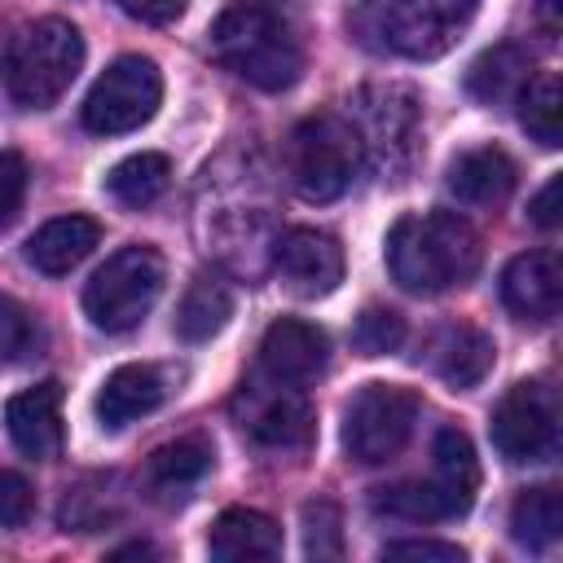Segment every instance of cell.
Listing matches in <instances>:
<instances>
[{
  "mask_svg": "<svg viewBox=\"0 0 563 563\" xmlns=\"http://www.w3.org/2000/svg\"><path fill=\"white\" fill-rule=\"evenodd\" d=\"M211 559L220 563H260V559H277L282 554V528L251 506H229L216 515L211 537H207Z\"/></svg>",
  "mask_w": 563,
  "mask_h": 563,
  "instance_id": "e0dca14e",
  "label": "cell"
},
{
  "mask_svg": "<svg viewBox=\"0 0 563 563\" xmlns=\"http://www.w3.org/2000/svg\"><path fill=\"white\" fill-rule=\"evenodd\" d=\"M303 550H308V559H339L343 554V519H339V506L312 501L303 510Z\"/></svg>",
  "mask_w": 563,
  "mask_h": 563,
  "instance_id": "f1b7e54d",
  "label": "cell"
},
{
  "mask_svg": "<svg viewBox=\"0 0 563 563\" xmlns=\"http://www.w3.org/2000/svg\"><path fill=\"white\" fill-rule=\"evenodd\" d=\"M365 154L352 119L312 114L286 141V172L303 202H334L356 180Z\"/></svg>",
  "mask_w": 563,
  "mask_h": 563,
  "instance_id": "5b68a950",
  "label": "cell"
},
{
  "mask_svg": "<svg viewBox=\"0 0 563 563\" xmlns=\"http://www.w3.org/2000/svg\"><path fill=\"white\" fill-rule=\"evenodd\" d=\"M493 356H497L493 339H488L479 325H466V321L444 325V330L435 334V343H431V365H435V374H440L449 387H457V391L479 387V383L488 378V369H493Z\"/></svg>",
  "mask_w": 563,
  "mask_h": 563,
  "instance_id": "ffe728a7",
  "label": "cell"
},
{
  "mask_svg": "<svg viewBox=\"0 0 563 563\" xmlns=\"http://www.w3.org/2000/svg\"><path fill=\"white\" fill-rule=\"evenodd\" d=\"M418 396L400 383H365L347 405H343V449L361 466H383L391 462L418 422Z\"/></svg>",
  "mask_w": 563,
  "mask_h": 563,
  "instance_id": "52a82bcc",
  "label": "cell"
},
{
  "mask_svg": "<svg viewBox=\"0 0 563 563\" xmlns=\"http://www.w3.org/2000/svg\"><path fill=\"white\" fill-rule=\"evenodd\" d=\"M493 444L506 462L532 466V462H550L559 457V440H563V405L559 391L545 378H523L515 383L497 409H493Z\"/></svg>",
  "mask_w": 563,
  "mask_h": 563,
  "instance_id": "ba28073f",
  "label": "cell"
},
{
  "mask_svg": "<svg viewBox=\"0 0 563 563\" xmlns=\"http://www.w3.org/2000/svg\"><path fill=\"white\" fill-rule=\"evenodd\" d=\"M563 532V501L554 484L541 488H523L510 506V537L528 550H550Z\"/></svg>",
  "mask_w": 563,
  "mask_h": 563,
  "instance_id": "d4e9b609",
  "label": "cell"
},
{
  "mask_svg": "<svg viewBox=\"0 0 563 563\" xmlns=\"http://www.w3.org/2000/svg\"><path fill=\"white\" fill-rule=\"evenodd\" d=\"M35 510V493L18 471H0V528H22Z\"/></svg>",
  "mask_w": 563,
  "mask_h": 563,
  "instance_id": "4dcf8cb0",
  "label": "cell"
},
{
  "mask_svg": "<svg viewBox=\"0 0 563 563\" xmlns=\"http://www.w3.org/2000/svg\"><path fill=\"white\" fill-rule=\"evenodd\" d=\"M167 180H172V163L163 158V154H128L123 163H114L110 167V176H106V185H110V194L123 202V207H150L163 189H167Z\"/></svg>",
  "mask_w": 563,
  "mask_h": 563,
  "instance_id": "484cf974",
  "label": "cell"
},
{
  "mask_svg": "<svg viewBox=\"0 0 563 563\" xmlns=\"http://www.w3.org/2000/svg\"><path fill=\"white\" fill-rule=\"evenodd\" d=\"M515 158L497 145H475L449 163V189L466 207H501L515 189Z\"/></svg>",
  "mask_w": 563,
  "mask_h": 563,
  "instance_id": "ac0fdd59",
  "label": "cell"
},
{
  "mask_svg": "<svg viewBox=\"0 0 563 563\" xmlns=\"http://www.w3.org/2000/svg\"><path fill=\"white\" fill-rule=\"evenodd\" d=\"M405 343V317L391 308H365L352 325V347L361 356H387Z\"/></svg>",
  "mask_w": 563,
  "mask_h": 563,
  "instance_id": "83f0119b",
  "label": "cell"
},
{
  "mask_svg": "<svg viewBox=\"0 0 563 563\" xmlns=\"http://www.w3.org/2000/svg\"><path fill=\"white\" fill-rule=\"evenodd\" d=\"M216 57L251 88L282 92L303 75V48L295 31L264 4H233L211 26Z\"/></svg>",
  "mask_w": 563,
  "mask_h": 563,
  "instance_id": "7a4b0ae2",
  "label": "cell"
},
{
  "mask_svg": "<svg viewBox=\"0 0 563 563\" xmlns=\"http://www.w3.org/2000/svg\"><path fill=\"white\" fill-rule=\"evenodd\" d=\"M519 106H523L519 119H523L528 136L541 141L545 150H554L563 141V84H559V75L528 79L519 92Z\"/></svg>",
  "mask_w": 563,
  "mask_h": 563,
  "instance_id": "4316f807",
  "label": "cell"
},
{
  "mask_svg": "<svg viewBox=\"0 0 563 563\" xmlns=\"http://www.w3.org/2000/svg\"><path fill=\"white\" fill-rule=\"evenodd\" d=\"M26 347H31V317L13 299L0 295V365L18 361Z\"/></svg>",
  "mask_w": 563,
  "mask_h": 563,
  "instance_id": "1f68e13d",
  "label": "cell"
},
{
  "mask_svg": "<svg viewBox=\"0 0 563 563\" xmlns=\"http://www.w3.org/2000/svg\"><path fill=\"white\" fill-rule=\"evenodd\" d=\"M418 97L400 84H374L356 92V136L361 154L383 172H405L418 150Z\"/></svg>",
  "mask_w": 563,
  "mask_h": 563,
  "instance_id": "8fae6325",
  "label": "cell"
},
{
  "mask_svg": "<svg viewBox=\"0 0 563 563\" xmlns=\"http://www.w3.org/2000/svg\"><path fill=\"white\" fill-rule=\"evenodd\" d=\"M4 431L18 444V453L48 462L62 449V383H35L4 405Z\"/></svg>",
  "mask_w": 563,
  "mask_h": 563,
  "instance_id": "2e32d148",
  "label": "cell"
},
{
  "mask_svg": "<svg viewBox=\"0 0 563 563\" xmlns=\"http://www.w3.org/2000/svg\"><path fill=\"white\" fill-rule=\"evenodd\" d=\"M528 84V57L510 44H497L488 48L484 57H475V66L466 70V88L475 101L484 106H501V101H515Z\"/></svg>",
  "mask_w": 563,
  "mask_h": 563,
  "instance_id": "cb8c5ba5",
  "label": "cell"
},
{
  "mask_svg": "<svg viewBox=\"0 0 563 563\" xmlns=\"http://www.w3.org/2000/svg\"><path fill=\"white\" fill-rule=\"evenodd\" d=\"M26 180H31L26 158L18 150H0V233L18 220L22 198H26Z\"/></svg>",
  "mask_w": 563,
  "mask_h": 563,
  "instance_id": "f546056e",
  "label": "cell"
},
{
  "mask_svg": "<svg viewBox=\"0 0 563 563\" xmlns=\"http://www.w3.org/2000/svg\"><path fill=\"white\" fill-rule=\"evenodd\" d=\"M330 365V339L312 321L277 317L260 339V374L286 387L312 383Z\"/></svg>",
  "mask_w": 563,
  "mask_h": 563,
  "instance_id": "7c38bea8",
  "label": "cell"
},
{
  "mask_svg": "<svg viewBox=\"0 0 563 563\" xmlns=\"http://www.w3.org/2000/svg\"><path fill=\"white\" fill-rule=\"evenodd\" d=\"M501 303L519 321H550L563 308V260L559 251H523L501 273Z\"/></svg>",
  "mask_w": 563,
  "mask_h": 563,
  "instance_id": "9a60e30c",
  "label": "cell"
},
{
  "mask_svg": "<svg viewBox=\"0 0 563 563\" xmlns=\"http://www.w3.org/2000/svg\"><path fill=\"white\" fill-rule=\"evenodd\" d=\"M158 101H163V75L150 57L141 53H128L119 62H110L97 84L88 88L84 97V128L97 132V136H123V132H136L141 123H150L158 114Z\"/></svg>",
  "mask_w": 563,
  "mask_h": 563,
  "instance_id": "9c48e42d",
  "label": "cell"
},
{
  "mask_svg": "<svg viewBox=\"0 0 563 563\" xmlns=\"http://www.w3.org/2000/svg\"><path fill=\"white\" fill-rule=\"evenodd\" d=\"M84 66V35L66 18L26 22L0 53V79L13 106L44 110L53 106Z\"/></svg>",
  "mask_w": 563,
  "mask_h": 563,
  "instance_id": "3957f363",
  "label": "cell"
},
{
  "mask_svg": "<svg viewBox=\"0 0 563 563\" xmlns=\"http://www.w3.org/2000/svg\"><path fill=\"white\" fill-rule=\"evenodd\" d=\"M479 233L457 211L400 216L387 233V268L409 295H440L466 286L479 273Z\"/></svg>",
  "mask_w": 563,
  "mask_h": 563,
  "instance_id": "6da1fadb",
  "label": "cell"
},
{
  "mask_svg": "<svg viewBox=\"0 0 563 563\" xmlns=\"http://www.w3.org/2000/svg\"><path fill=\"white\" fill-rule=\"evenodd\" d=\"M119 4L128 18H136L145 26H167L189 9V0H119Z\"/></svg>",
  "mask_w": 563,
  "mask_h": 563,
  "instance_id": "836d02e7",
  "label": "cell"
},
{
  "mask_svg": "<svg viewBox=\"0 0 563 563\" xmlns=\"http://www.w3.org/2000/svg\"><path fill=\"white\" fill-rule=\"evenodd\" d=\"M163 396H167V383L154 365H119L97 391V418L106 431H119V427L154 413L163 405Z\"/></svg>",
  "mask_w": 563,
  "mask_h": 563,
  "instance_id": "d6986e66",
  "label": "cell"
},
{
  "mask_svg": "<svg viewBox=\"0 0 563 563\" xmlns=\"http://www.w3.org/2000/svg\"><path fill=\"white\" fill-rule=\"evenodd\" d=\"M238 405H242V431L255 444L299 449L312 435V405L303 400L299 387H286V383L268 378V387H246Z\"/></svg>",
  "mask_w": 563,
  "mask_h": 563,
  "instance_id": "4fadbf2b",
  "label": "cell"
},
{
  "mask_svg": "<svg viewBox=\"0 0 563 563\" xmlns=\"http://www.w3.org/2000/svg\"><path fill=\"white\" fill-rule=\"evenodd\" d=\"M97 242H101L97 220H88V216H57V220H48L44 229L31 233L26 260H31L40 273L62 277V273H70L75 264H84Z\"/></svg>",
  "mask_w": 563,
  "mask_h": 563,
  "instance_id": "7402d4cb",
  "label": "cell"
},
{
  "mask_svg": "<svg viewBox=\"0 0 563 563\" xmlns=\"http://www.w3.org/2000/svg\"><path fill=\"white\" fill-rule=\"evenodd\" d=\"M233 317V290L224 277L216 273H198L176 308V334L185 343H207L211 334L224 330V321Z\"/></svg>",
  "mask_w": 563,
  "mask_h": 563,
  "instance_id": "603a6c76",
  "label": "cell"
},
{
  "mask_svg": "<svg viewBox=\"0 0 563 563\" xmlns=\"http://www.w3.org/2000/svg\"><path fill=\"white\" fill-rule=\"evenodd\" d=\"M475 13L479 0H387L378 9V35L391 53L431 62L462 40Z\"/></svg>",
  "mask_w": 563,
  "mask_h": 563,
  "instance_id": "30bf717a",
  "label": "cell"
},
{
  "mask_svg": "<svg viewBox=\"0 0 563 563\" xmlns=\"http://www.w3.org/2000/svg\"><path fill=\"white\" fill-rule=\"evenodd\" d=\"M163 255L154 246H123L114 251L84 286V312L97 330L106 334H128L145 321V312L154 308L158 290H163Z\"/></svg>",
  "mask_w": 563,
  "mask_h": 563,
  "instance_id": "8992f818",
  "label": "cell"
},
{
  "mask_svg": "<svg viewBox=\"0 0 563 563\" xmlns=\"http://www.w3.org/2000/svg\"><path fill=\"white\" fill-rule=\"evenodd\" d=\"M273 264L303 299H321L343 282V246L321 229H286L273 246Z\"/></svg>",
  "mask_w": 563,
  "mask_h": 563,
  "instance_id": "5bb4252c",
  "label": "cell"
},
{
  "mask_svg": "<svg viewBox=\"0 0 563 563\" xmlns=\"http://www.w3.org/2000/svg\"><path fill=\"white\" fill-rule=\"evenodd\" d=\"M475 488H479L475 444L466 440V431L444 427L431 444V475L413 484L378 488L374 510L391 519H409V523H440V519L466 515L475 506Z\"/></svg>",
  "mask_w": 563,
  "mask_h": 563,
  "instance_id": "277c9868",
  "label": "cell"
},
{
  "mask_svg": "<svg viewBox=\"0 0 563 563\" xmlns=\"http://www.w3.org/2000/svg\"><path fill=\"white\" fill-rule=\"evenodd\" d=\"M145 554H154L145 541H136V545H123V550H114V559H145Z\"/></svg>",
  "mask_w": 563,
  "mask_h": 563,
  "instance_id": "d590c367",
  "label": "cell"
},
{
  "mask_svg": "<svg viewBox=\"0 0 563 563\" xmlns=\"http://www.w3.org/2000/svg\"><path fill=\"white\" fill-rule=\"evenodd\" d=\"M211 471V449L202 440H176L150 453L145 462V493L158 506H180L198 488V479Z\"/></svg>",
  "mask_w": 563,
  "mask_h": 563,
  "instance_id": "44dd1931",
  "label": "cell"
},
{
  "mask_svg": "<svg viewBox=\"0 0 563 563\" xmlns=\"http://www.w3.org/2000/svg\"><path fill=\"white\" fill-rule=\"evenodd\" d=\"M532 224H541V229H559V220H563V176H550L545 180V189L532 198Z\"/></svg>",
  "mask_w": 563,
  "mask_h": 563,
  "instance_id": "e575fe53",
  "label": "cell"
},
{
  "mask_svg": "<svg viewBox=\"0 0 563 563\" xmlns=\"http://www.w3.org/2000/svg\"><path fill=\"white\" fill-rule=\"evenodd\" d=\"M383 559H427V563H462L466 550L453 541H431V537H413V541H391L383 545Z\"/></svg>",
  "mask_w": 563,
  "mask_h": 563,
  "instance_id": "d6a6232c",
  "label": "cell"
}]
</instances>
